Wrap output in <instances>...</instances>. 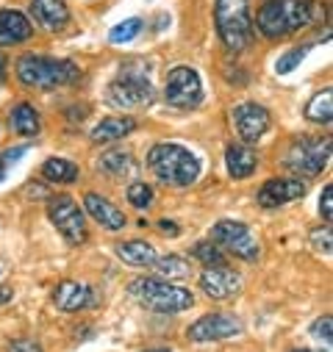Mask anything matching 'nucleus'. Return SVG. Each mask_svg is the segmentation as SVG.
Masks as SVG:
<instances>
[{"label":"nucleus","instance_id":"nucleus-8","mask_svg":"<svg viewBox=\"0 0 333 352\" xmlns=\"http://www.w3.org/2000/svg\"><path fill=\"white\" fill-rule=\"evenodd\" d=\"M327 158H330V139H297L289 147L283 164L300 178H314L327 166Z\"/></svg>","mask_w":333,"mask_h":352},{"label":"nucleus","instance_id":"nucleus-22","mask_svg":"<svg viewBox=\"0 0 333 352\" xmlns=\"http://www.w3.org/2000/svg\"><path fill=\"white\" fill-rule=\"evenodd\" d=\"M42 178L50 184H72L78 181V166L67 158H50L42 164Z\"/></svg>","mask_w":333,"mask_h":352},{"label":"nucleus","instance_id":"nucleus-38","mask_svg":"<svg viewBox=\"0 0 333 352\" xmlns=\"http://www.w3.org/2000/svg\"><path fill=\"white\" fill-rule=\"evenodd\" d=\"M6 67H9V61L3 53H0V80H6Z\"/></svg>","mask_w":333,"mask_h":352},{"label":"nucleus","instance_id":"nucleus-39","mask_svg":"<svg viewBox=\"0 0 333 352\" xmlns=\"http://www.w3.org/2000/svg\"><path fill=\"white\" fill-rule=\"evenodd\" d=\"M147 352H170V349H147Z\"/></svg>","mask_w":333,"mask_h":352},{"label":"nucleus","instance_id":"nucleus-40","mask_svg":"<svg viewBox=\"0 0 333 352\" xmlns=\"http://www.w3.org/2000/svg\"><path fill=\"white\" fill-rule=\"evenodd\" d=\"M294 352H311V349H294Z\"/></svg>","mask_w":333,"mask_h":352},{"label":"nucleus","instance_id":"nucleus-20","mask_svg":"<svg viewBox=\"0 0 333 352\" xmlns=\"http://www.w3.org/2000/svg\"><path fill=\"white\" fill-rule=\"evenodd\" d=\"M225 164H228L230 178L241 181V178H247V175L256 169L259 158H256V153L250 150L247 144H230V147L225 150Z\"/></svg>","mask_w":333,"mask_h":352},{"label":"nucleus","instance_id":"nucleus-36","mask_svg":"<svg viewBox=\"0 0 333 352\" xmlns=\"http://www.w3.org/2000/svg\"><path fill=\"white\" fill-rule=\"evenodd\" d=\"M158 230L166 233V236H178V225H173V219H161L158 222Z\"/></svg>","mask_w":333,"mask_h":352},{"label":"nucleus","instance_id":"nucleus-11","mask_svg":"<svg viewBox=\"0 0 333 352\" xmlns=\"http://www.w3.org/2000/svg\"><path fill=\"white\" fill-rule=\"evenodd\" d=\"M233 125L244 142H259L270 128V111L259 103H241L233 109Z\"/></svg>","mask_w":333,"mask_h":352},{"label":"nucleus","instance_id":"nucleus-27","mask_svg":"<svg viewBox=\"0 0 333 352\" xmlns=\"http://www.w3.org/2000/svg\"><path fill=\"white\" fill-rule=\"evenodd\" d=\"M139 31H142V20L131 17V20L120 23V25H114V28H111V34H109V39H111L114 45H122V42L136 39V36H139Z\"/></svg>","mask_w":333,"mask_h":352},{"label":"nucleus","instance_id":"nucleus-3","mask_svg":"<svg viewBox=\"0 0 333 352\" xmlns=\"http://www.w3.org/2000/svg\"><path fill=\"white\" fill-rule=\"evenodd\" d=\"M17 78L28 89H56V86L75 83L80 78V69L72 61L64 58H47V56H34L25 53L17 58Z\"/></svg>","mask_w":333,"mask_h":352},{"label":"nucleus","instance_id":"nucleus-13","mask_svg":"<svg viewBox=\"0 0 333 352\" xmlns=\"http://www.w3.org/2000/svg\"><path fill=\"white\" fill-rule=\"evenodd\" d=\"M303 195H305V184L300 178H275L259 189V203L264 208H278L300 200Z\"/></svg>","mask_w":333,"mask_h":352},{"label":"nucleus","instance_id":"nucleus-37","mask_svg":"<svg viewBox=\"0 0 333 352\" xmlns=\"http://www.w3.org/2000/svg\"><path fill=\"white\" fill-rule=\"evenodd\" d=\"M12 297H14V292H12L9 286H0V305H6Z\"/></svg>","mask_w":333,"mask_h":352},{"label":"nucleus","instance_id":"nucleus-16","mask_svg":"<svg viewBox=\"0 0 333 352\" xmlns=\"http://www.w3.org/2000/svg\"><path fill=\"white\" fill-rule=\"evenodd\" d=\"M83 206H87V211H89V217L95 219V222H100L106 230H122L125 228V214L117 208V206H111L106 197H100V195H87L83 197Z\"/></svg>","mask_w":333,"mask_h":352},{"label":"nucleus","instance_id":"nucleus-31","mask_svg":"<svg viewBox=\"0 0 333 352\" xmlns=\"http://www.w3.org/2000/svg\"><path fill=\"white\" fill-rule=\"evenodd\" d=\"M308 47L311 45H305V47H294V50H289L286 56H281L278 58V64H275V69L281 72V75H286V72H292L303 58H305V53H308Z\"/></svg>","mask_w":333,"mask_h":352},{"label":"nucleus","instance_id":"nucleus-24","mask_svg":"<svg viewBox=\"0 0 333 352\" xmlns=\"http://www.w3.org/2000/svg\"><path fill=\"white\" fill-rule=\"evenodd\" d=\"M98 166H100V172L109 175V178H125V175H131V172L136 169L133 158H131L128 153H120V150L106 153V155L98 161Z\"/></svg>","mask_w":333,"mask_h":352},{"label":"nucleus","instance_id":"nucleus-14","mask_svg":"<svg viewBox=\"0 0 333 352\" xmlns=\"http://www.w3.org/2000/svg\"><path fill=\"white\" fill-rule=\"evenodd\" d=\"M200 289L211 297V300H228L233 294H239L241 289V278L225 267H208L200 275Z\"/></svg>","mask_w":333,"mask_h":352},{"label":"nucleus","instance_id":"nucleus-15","mask_svg":"<svg viewBox=\"0 0 333 352\" xmlns=\"http://www.w3.org/2000/svg\"><path fill=\"white\" fill-rule=\"evenodd\" d=\"M31 14L45 31H61L69 23V9L64 0H31Z\"/></svg>","mask_w":333,"mask_h":352},{"label":"nucleus","instance_id":"nucleus-26","mask_svg":"<svg viewBox=\"0 0 333 352\" xmlns=\"http://www.w3.org/2000/svg\"><path fill=\"white\" fill-rule=\"evenodd\" d=\"M153 267L158 270V275L164 278H189V263L181 255H166V258H155Z\"/></svg>","mask_w":333,"mask_h":352},{"label":"nucleus","instance_id":"nucleus-9","mask_svg":"<svg viewBox=\"0 0 333 352\" xmlns=\"http://www.w3.org/2000/svg\"><path fill=\"white\" fill-rule=\"evenodd\" d=\"M211 241L219 250H225V252H230V255H236L241 261H256L259 258V241H256L253 230H250L244 222H236V219L217 222L211 228Z\"/></svg>","mask_w":333,"mask_h":352},{"label":"nucleus","instance_id":"nucleus-25","mask_svg":"<svg viewBox=\"0 0 333 352\" xmlns=\"http://www.w3.org/2000/svg\"><path fill=\"white\" fill-rule=\"evenodd\" d=\"M305 120L316 122V125H327L333 120V92L322 89L319 95H314V100L305 106Z\"/></svg>","mask_w":333,"mask_h":352},{"label":"nucleus","instance_id":"nucleus-18","mask_svg":"<svg viewBox=\"0 0 333 352\" xmlns=\"http://www.w3.org/2000/svg\"><path fill=\"white\" fill-rule=\"evenodd\" d=\"M89 300H92L89 286L75 283V280H64V283H58L56 292H53V302H56V308L64 311V314H75V311H80Z\"/></svg>","mask_w":333,"mask_h":352},{"label":"nucleus","instance_id":"nucleus-21","mask_svg":"<svg viewBox=\"0 0 333 352\" xmlns=\"http://www.w3.org/2000/svg\"><path fill=\"white\" fill-rule=\"evenodd\" d=\"M117 255L125 261V263H131V267H153L155 263V250H153V244H147V241H125V244H117Z\"/></svg>","mask_w":333,"mask_h":352},{"label":"nucleus","instance_id":"nucleus-7","mask_svg":"<svg viewBox=\"0 0 333 352\" xmlns=\"http://www.w3.org/2000/svg\"><path fill=\"white\" fill-rule=\"evenodd\" d=\"M164 100L178 111H189L200 106L203 100V83L197 69L192 67H173L166 72V86H164Z\"/></svg>","mask_w":333,"mask_h":352},{"label":"nucleus","instance_id":"nucleus-12","mask_svg":"<svg viewBox=\"0 0 333 352\" xmlns=\"http://www.w3.org/2000/svg\"><path fill=\"white\" fill-rule=\"evenodd\" d=\"M239 333H241V324L225 314H208V316L197 319L195 324H189V330H186V336L192 341H219V338H230Z\"/></svg>","mask_w":333,"mask_h":352},{"label":"nucleus","instance_id":"nucleus-32","mask_svg":"<svg viewBox=\"0 0 333 352\" xmlns=\"http://www.w3.org/2000/svg\"><path fill=\"white\" fill-rule=\"evenodd\" d=\"M311 244H314V250L316 252H330V244H333V239H330V228L325 225V228H316L314 233H311Z\"/></svg>","mask_w":333,"mask_h":352},{"label":"nucleus","instance_id":"nucleus-23","mask_svg":"<svg viewBox=\"0 0 333 352\" xmlns=\"http://www.w3.org/2000/svg\"><path fill=\"white\" fill-rule=\"evenodd\" d=\"M12 128L20 133V136H36L42 131V122H39V114L31 103H20L14 111H12Z\"/></svg>","mask_w":333,"mask_h":352},{"label":"nucleus","instance_id":"nucleus-1","mask_svg":"<svg viewBox=\"0 0 333 352\" xmlns=\"http://www.w3.org/2000/svg\"><path fill=\"white\" fill-rule=\"evenodd\" d=\"M147 166L170 186H192L200 178V158L175 142H161L147 153Z\"/></svg>","mask_w":333,"mask_h":352},{"label":"nucleus","instance_id":"nucleus-19","mask_svg":"<svg viewBox=\"0 0 333 352\" xmlns=\"http://www.w3.org/2000/svg\"><path fill=\"white\" fill-rule=\"evenodd\" d=\"M131 131H136V120H131V117H106L95 125L92 142L95 144H109V142H117V139L128 136Z\"/></svg>","mask_w":333,"mask_h":352},{"label":"nucleus","instance_id":"nucleus-30","mask_svg":"<svg viewBox=\"0 0 333 352\" xmlns=\"http://www.w3.org/2000/svg\"><path fill=\"white\" fill-rule=\"evenodd\" d=\"M28 153V147L25 144H20V147H9V150H3L0 153V184L6 181V175H9V169L23 158Z\"/></svg>","mask_w":333,"mask_h":352},{"label":"nucleus","instance_id":"nucleus-6","mask_svg":"<svg viewBox=\"0 0 333 352\" xmlns=\"http://www.w3.org/2000/svg\"><path fill=\"white\" fill-rule=\"evenodd\" d=\"M109 100H111V106H117V109H122V111L147 109V106L155 100V92H153V83L147 80L144 72L125 69V72L109 86Z\"/></svg>","mask_w":333,"mask_h":352},{"label":"nucleus","instance_id":"nucleus-33","mask_svg":"<svg viewBox=\"0 0 333 352\" xmlns=\"http://www.w3.org/2000/svg\"><path fill=\"white\" fill-rule=\"evenodd\" d=\"M330 330H333V316H322V319H316L311 324V336L319 338V341H325L327 346H330Z\"/></svg>","mask_w":333,"mask_h":352},{"label":"nucleus","instance_id":"nucleus-2","mask_svg":"<svg viewBox=\"0 0 333 352\" xmlns=\"http://www.w3.org/2000/svg\"><path fill=\"white\" fill-rule=\"evenodd\" d=\"M311 17H314V0H267L259 9L256 25L267 39H281L305 28Z\"/></svg>","mask_w":333,"mask_h":352},{"label":"nucleus","instance_id":"nucleus-4","mask_svg":"<svg viewBox=\"0 0 333 352\" xmlns=\"http://www.w3.org/2000/svg\"><path fill=\"white\" fill-rule=\"evenodd\" d=\"M131 294L147 311H155V314H181V311H189L195 302L189 289L173 286L158 278H136L131 283Z\"/></svg>","mask_w":333,"mask_h":352},{"label":"nucleus","instance_id":"nucleus-29","mask_svg":"<svg viewBox=\"0 0 333 352\" xmlns=\"http://www.w3.org/2000/svg\"><path fill=\"white\" fill-rule=\"evenodd\" d=\"M128 200L133 208H150L153 206V189L147 184H131L128 186Z\"/></svg>","mask_w":333,"mask_h":352},{"label":"nucleus","instance_id":"nucleus-28","mask_svg":"<svg viewBox=\"0 0 333 352\" xmlns=\"http://www.w3.org/2000/svg\"><path fill=\"white\" fill-rule=\"evenodd\" d=\"M195 258L203 261L206 267H225V255H222V250H219L217 244H208V241H200V244L195 247Z\"/></svg>","mask_w":333,"mask_h":352},{"label":"nucleus","instance_id":"nucleus-10","mask_svg":"<svg viewBox=\"0 0 333 352\" xmlns=\"http://www.w3.org/2000/svg\"><path fill=\"white\" fill-rule=\"evenodd\" d=\"M47 217L53 228L64 236L67 244H83L87 241V222H83V211L75 206L72 197H53Z\"/></svg>","mask_w":333,"mask_h":352},{"label":"nucleus","instance_id":"nucleus-35","mask_svg":"<svg viewBox=\"0 0 333 352\" xmlns=\"http://www.w3.org/2000/svg\"><path fill=\"white\" fill-rule=\"evenodd\" d=\"M9 352H42V346L36 341H31V338H20V341H14L9 346Z\"/></svg>","mask_w":333,"mask_h":352},{"label":"nucleus","instance_id":"nucleus-17","mask_svg":"<svg viewBox=\"0 0 333 352\" xmlns=\"http://www.w3.org/2000/svg\"><path fill=\"white\" fill-rule=\"evenodd\" d=\"M31 34H34V25L28 23V17L23 12H14V9L0 12V45L25 42Z\"/></svg>","mask_w":333,"mask_h":352},{"label":"nucleus","instance_id":"nucleus-34","mask_svg":"<svg viewBox=\"0 0 333 352\" xmlns=\"http://www.w3.org/2000/svg\"><path fill=\"white\" fill-rule=\"evenodd\" d=\"M319 211H322V219H325V222H330V219H333V186H330V184L322 189Z\"/></svg>","mask_w":333,"mask_h":352},{"label":"nucleus","instance_id":"nucleus-5","mask_svg":"<svg viewBox=\"0 0 333 352\" xmlns=\"http://www.w3.org/2000/svg\"><path fill=\"white\" fill-rule=\"evenodd\" d=\"M214 23L222 45L233 53L244 50L253 39V17H250L247 0H217Z\"/></svg>","mask_w":333,"mask_h":352}]
</instances>
